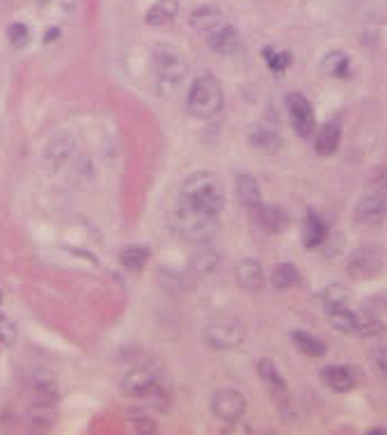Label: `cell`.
Listing matches in <instances>:
<instances>
[{"mask_svg":"<svg viewBox=\"0 0 387 435\" xmlns=\"http://www.w3.org/2000/svg\"><path fill=\"white\" fill-rule=\"evenodd\" d=\"M204 340L209 346L220 348H236L241 342L246 340V325L236 321V318H222V321H214L207 325L204 330Z\"/></svg>","mask_w":387,"mask_h":435,"instance_id":"cell-5","label":"cell"},{"mask_svg":"<svg viewBox=\"0 0 387 435\" xmlns=\"http://www.w3.org/2000/svg\"><path fill=\"white\" fill-rule=\"evenodd\" d=\"M340 140H342V124L337 120L325 122L316 131V153L318 156H333L340 149Z\"/></svg>","mask_w":387,"mask_h":435,"instance_id":"cell-16","label":"cell"},{"mask_svg":"<svg viewBox=\"0 0 387 435\" xmlns=\"http://www.w3.org/2000/svg\"><path fill=\"white\" fill-rule=\"evenodd\" d=\"M216 266H218V253L216 250H211V248L200 250V253L190 261V268L195 270L197 275H209Z\"/></svg>","mask_w":387,"mask_h":435,"instance_id":"cell-28","label":"cell"},{"mask_svg":"<svg viewBox=\"0 0 387 435\" xmlns=\"http://www.w3.org/2000/svg\"><path fill=\"white\" fill-rule=\"evenodd\" d=\"M222 103H225V94H222V85L218 83L216 76L200 74L197 79L190 83L188 99H186L190 115H195L200 120L216 117L222 110Z\"/></svg>","mask_w":387,"mask_h":435,"instance_id":"cell-2","label":"cell"},{"mask_svg":"<svg viewBox=\"0 0 387 435\" xmlns=\"http://www.w3.org/2000/svg\"><path fill=\"white\" fill-rule=\"evenodd\" d=\"M287 112H289V122H291V129L296 131V135L309 138V135L316 131L314 108L301 92L287 94Z\"/></svg>","mask_w":387,"mask_h":435,"instance_id":"cell-6","label":"cell"},{"mask_svg":"<svg viewBox=\"0 0 387 435\" xmlns=\"http://www.w3.org/2000/svg\"><path fill=\"white\" fill-rule=\"evenodd\" d=\"M149 257H151L149 248H142V245H129V248H124V250H122L120 261H122V266H124V268H129V270H140L144 264H147V259H149Z\"/></svg>","mask_w":387,"mask_h":435,"instance_id":"cell-26","label":"cell"},{"mask_svg":"<svg viewBox=\"0 0 387 435\" xmlns=\"http://www.w3.org/2000/svg\"><path fill=\"white\" fill-rule=\"evenodd\" d=\"M253 216L257 225L264 231H268V234H277V231H282L289 225V216L275 204H264L261 202L259 207L253 209Z\"/></svg>","mask_w":387,"mask_h":435,"instance_id":"cell-14","label":"cell"},{"mask_svg":"<svg viewBox=\"0 0 387 435\" xmlns=\"http://www.w3.org/2000/svg\"><path fill=\"white\" fill-rule=\"evenodd\" d=\"M133 431H138V433H154V431H156V427H154L151 419L144 417V419H135Z\"/></svg>","mask_w":387,"mask_h":435,"instance_id":"cell-35","label":"cell"},{"mask_svg":"<svg viewBox=\"0 0 387 435\" xmlns=\"http://www.w3.org/2000/svg\"><path fill=\"white\" fill-rule=\"evenodd\" d=\"M348 66H351V62H348V55L342 53V51L328 53V57L323 60V69L330 76H335V79H344V76H348Z\"/></svg>","mask_w":387,"mask_h":435,"instance_id":"cell-29","label":"cell"},{"mask_svg":"<svg viewBox=\"0 0 387 435\" xmlns=\"http://www.w3.org/2000/svg\"><path fill=\"white\" fill-rule=\"evenodd\" d=\"M270 282L279 291H289V289L298 286V282H301V273H298L294 264H277L273 273H270Z\"/></svg>","mask_w":387,"mask_h":435,"instance_id":"cell-25","label":"cell"},{"mask_svg":"<svg viewBox=\"0 0 387 435\" xmlns=\"http://www.w3.org/2000/svg\"><path fill=\"white\" fill-rule=\"evenodd\" d=\"M76 149V140H74V135L71 133H67V131H60V133H55L51 140L46 142V147H44V168L48 172H55V170H60L67 158L71 156Z\"/></svg>","mask_w":387,"mask_h":435,"instance_id":"cell-10","label":"cell"},{"mask_svg":"<svg viewBox=\"0 0 387 435\" xmlns=\"http://www.w3.org/2000/svg\"><path fill=\"white\" fill-rule=\"evenodd\" d=\"M321 381L325 383V388H330L333 392L342 394V392H351L357 381H360V376L353 369V366H325L321 371Z\"/></svg>","mask_w":387,"mask_h":435,"instance_id":"cell-11","label":"cell"},{"mask_svg":"<svg viewBox=\"0 0 387 435\" xmlns=\"http://www.w3.org/2000/svg\"><path fill=\"white\" fill-rule=\"evenodd\" d=\"M257 371H259V378L264 381V385L268 388V392L273 394V399H275L277 403H284L287 392H289V385H287V381L282 378V373H279V369L275 366V362L270 360V357H264V360H259Z\"/></svg>","mask_w":387,"mask_h":435,"instance_id":"cell-12","label":"cell"},{"mask_svg":"<svg viewBox=\"0 0 387 435\" xmlns=\"http://www.w3.org/2000/svg\"><path fill=\"white\" fill-rule=\"evenodd\" d=\"M158 388V376L154 369H133L127 378H124V392L131 396H149L154 390Z\"/></svg>","mask_w":387,"mask_h":435,"instance_id":"cell-13","label":"cell"},{"mask_svg":"<svg viewBox=\"0 0 387 435\" xmlns=\"http://www.w3.org/2000/svg\"><path fill=\"white\" fill-rule=\"evenodd\" d=\"M16 340V327H14V323L9 321L7 316H3L0 318V342L3 344H12Z\"/></svg>","mask_w":387,"mask_h":435,"instance_id":"cell-33","label":"cell"},{"mask_svg":"<svg viewBox=\"0 0 387 435\" xmlns=\"http://www.w3.org/2000/svg\"><path fill=\"white\" fill-rule=\"evenodd\" d=\"M154 64H156L158 79L168 85H177L188 74V64L183 55L172 46H156L154 48Z\"/></svg>","mask_w":387,"mask_h":435,"instance_id":"cell-4","label":"cell"},{"mask_svg":"<svg viewBox=\"0 0 387 435\" xmlns=\"http://www.w3.org/2000/svg\"><path fill=\"white\" fill-rule=\"evenodd\" d=\"M325 236H328V227L323 218H318V214H314V211H307L305 227H303L305 248H318L321 243H325Z\"/></svg>","mask_w":387,"mask_h":435,"instance_id":"cell-19","label":"cell"},{"mask_svg":"<svg viewBox=\"0 0 387 435\" xmlns=\"http://www.w3.org/2000/svg\"><path fill=\"white\" fill-rule=\"evenodd\" d=\"M266 62H268V66L270 69H273L275 74H282L284 69L289 64H291V53H279V55H273V51H270V48H266Z\"/></svg>","mask_w":387,"mask_h":435,"instance_id":"cell-32","label":"cell"},{"mask_svg":"<svg viewBox=\"0 0 387 435\" xmlns=\"http://www.w3.org/2000/svg\"><path fill=\"white\" fill-rule=\"evenodd\" d=\"M207 37H209V46L214 48L218 55H231V53H236L241 46V37L236 33V28L229 23L220 25L218 30H214Z\"/></svg>","mask_w":387,"mask_h":435,"instance_id":"cell-17","label":"cell"},{"mask_svg":"<svg viewBox=\"0 0 387 435\" xmlns=\"http://www.w3.org/2000/svg\"><path fill=\"white\" fill-rule=\"evenodd\" d=\"M353 218L362 227H379L387 220V197L383 192L364 195L353 209Z\"/></svg>","mask_w":387,"mask_h":435,"instance_id":"cell-9","label":"cell"},{"mask_svg":"<svg viewBox=\"0 0 387 435\" xmlns=\"http://www.w3.org/2000/svg\"><path fill=\"white\" fill-rule=\"evenodd\" d=\"M374 364L383 376H387V348H379V351L374 353Z\"/></svg>","mask_w":387,"mask_h":435,"instance_id":"cell-34","label":"cell"},{"mask_svg":"<svg viewBox=\"0 0 387 435\" xmlns=\"http://www.w3.org/2000/svg\"><path fill=\"white\" fill-rule=\"evenodd\" d=\"M250 142L264 153H275L279 147H282V138H279L275 129H268V127H257L253 133H250Z\"/></svg>","mask_w":387,"mask_h":435,"instance_id":"cell-23","label":"cell"},{"mask_svg":"<svg viewBox=\"0 0 387 435\" xmlns=\"http://www.w3.org/2000/svg\"><path fill=\"white\" fill-rule=\"evenodd\" d=\"M234 277H236L238 286L250 294H255L264 286V270H261L259 261L255 259H241L234 268Z\"/></svg>","mask_w":387,"mask_h":435,"instance_id":"cell-15","label":"cell"},{"mask_svg":"<svg viewBox=\"0 0 387 435\" xmlns=\"http://www.w3.org/2000/svg\"><path fill=\"white\" fill-rule=\"evenodd\" d=\"M383 270V255L381 250L371 245H362L348 257V275L357 279H374Z\"/></svg>","mask_w":387,"mask_h":435,"instance_id":"cell-7","label":"cell"},{"mask_svg":"<svg viewBox=\"0 0 387 435\" xmlns=\"http://www.w3.org/2000/svg\"><path fill=\"white\" fill-rule=\"evenodd\" d=\"M7 40L14 48H25L30 44V30L25 23H9L7 25Z\"/></svg>","mask_w":387,"mask_h":435,"instance_id":"cell-31","label":"cell"},{"mask_svg":"<svg viewBox=\"0 0 387 435\" xmlns=\"http://www.w3.org/2000/svg\"><path fill=\"white\" fill-rule=\"evenodd\" d=\"M55 37H60V30H57V28H51V30L44 35V42L51 44V42H55Z\"/></svg>","mask_w":387,"mask_h":435,"instance_id":"cell-36","label":"cell"},{"mask_svg":"<svg viewBox=\"0 0 387 435\" xmlns=\"http://www.w3.org/2000/svg\"><path fill=\"white\" fill-rule=\"evenodd\" d=\"M291 342H294V346L298 348V351L309 355V357H323L328 353V346L321 340H316L314 335L303 332V330H294Z\"/></svg>","mask_w":387,"mask_h":435,"instance_id":"cell-24","label":"cell"},{"mask_svg":"<svg viewBox=\"0 0 387 435\" xmlns=\"http://www.w3.org/2000/svg\"><path fill=\"white\" fill-rule=\"evenodd\" d=\"M190 25L202 35H211L214 30H218L220 25H225V16H222L220 9L204 5L190 14Z\"/></svg>","mask_w":387,"mask_h":435,"instance_id":"cell-18","label":"cell"},{"mask_svg":"<svg viewBox=\"0 0 387 435\" xmlns=\"http://www.w3.org/2000/svg\"><path fill=\"white\" fill-rule=\"evenodd\" d=\"M33 427L37 429H48L51 424L55 422V410H53V403H33L30 414H28Z\"/></svg>","mask_w":387,"mask_h":435,"instance_id":"cell-27","label":"cell"},{"mask_svg":"<svg viewBox=\"0 0 387 435\" xmlns=\"http://www.w3.org/2000/svg\"><path fill=\"white\" fill-rule=\"evenodd\" d=\"M177 222H179L183 238L190 240V243H200V245L209 243L218 231V216L200 214V211L183 209V207H179L177 211Z\"/></svg>","mask_w":387,"mask_h":435,"instance_id":"cell-3","label":"cell"},{"mask_svg":"<svg viewBox=\"0 0 387 435\" xmlns=\"http://www.w3.org/2000/svg\"><path fill=\"white\" fill-rule=\"evenodd\" d=\"M321 303L325 312L337 307H348V291L344 286H328L325 291L321 294Z\"/></svg>","mask_w":387,"mask_h":435,"instance_id":"cell-30","label":"cell"},{"mask_svg":"<svg viewBox=\"0 0 387 435\" xmlns=\"http://www.w3.org/2000/svg\"><path fill=\"white\" fill-rule=\"evenodd\" d=\"M236 192H238L241 204L248 207L250 211L261 204L259 183H257L255 177H250V174H238V177H236Z\"/></svg>","mask_w":387,"mask_h":435,"instance_id":"cell-20","label":"cell"},{"mask_svg":"<svg viewBox=\"0 0 387 435\" xmlns=\"http://www.w3.org/2000/svg\"><path fill=\"white\" fill-rule=\"evenodd\" d=\"M246 396L236 390H218L211 401V410L225 424H236L246 412Z\"/></svg>","mask_w":387,"mask_h":435,"instance_id":"cell-8","label":"cell"},{"mask_svg":"<svg viewBox=\"0 0 387 435\" xmlns=\"http://www.w3.org/2000/svg\"><path fill=\"white\" fill-rule=\"evenodd\" d=\"M179 14V0H158L147 14H144V21L149 25H163L174 21V16Z\"/></svg>","mask_w":387,"mask_h":435,"instance_id":"cell-21","label":"cell"},{"mask_svg":"<svg viewBox=\"0 0 387 435\" xmlns=\"http://www.w3.org/2000/svg\"><path fill=\"white\" fill-rule=\"evenodd\" d=\"M179 207L200 214L220 216L225 209V186L214 172H195L183 181L179 192Z\"/></svg>","mask_w":387,"mask_h":435,"instance_id":"cell-1","label":"cell"},{"mask_svg":"<svg viewBox=\"0 0 387 435\" xmlns=\"http://www.w3.org/2000/svg\"><path fill=\"white\" fill-rule=\"evenodd\" d=\"M328 321L340 332H348V335H355L360 330V318H357L348 307H337L328 312Z\"/></svg>","mask_w":387,"mask_h":435,"instance_id":"cell-22","label":"cell"}]
</instances>
